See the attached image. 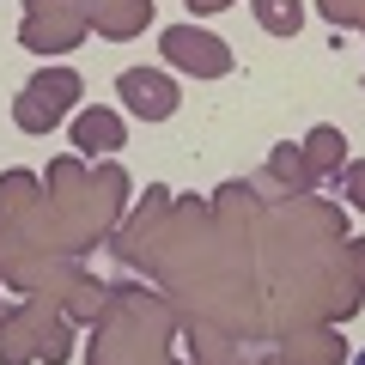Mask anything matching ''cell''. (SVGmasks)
I'll return each mask as SVG.
<instances>
[{
  "label": "cell",
  "instance_id": "cell-3",
  "mask_svg": "<svg viewBox=\"0 0 365 365\" xmlns=\"http://www.w3.org/2000/svg\"><path fill=\"white\" fill-rule=\"evenodd\" d=\"M86 13H25V25H19V43H25L31 55H67L73 43H86Z\"/></svg>",
  "mask_w": 365,
  "mask_h": 365
},
{
  "label": "cell",
  "instance_id": "cell-16",
  "mask_svg": "<svg viewBox=\"0 0 365 365\" xmlns=\"http://www.w3.org/2000/svg\"><path fill=\"white\" fill-rule=\"evenodd\" d=\"M67 6H73V0H25V13H67ZM79 13V6H73Z\"/></svg>",
  "mask_w": 365,
  "mask_h": 365
},
{
  "label": "cell",
  "instance_id": "cell-9",
  "mask_svg": "<svg viewBox=\"0 0 365 365\" xmlns=\"http://www.w3.org/2000/svg\"><path fill=\"white\" fill-rule=\"evenodd\" d=\"M61 116H67V110L55 104V98H49L43 86H25V91L13 98V122H19L25 134H49V128H55Z\"/></svg>",
  "mask_w": 365,
  "mask_h": 365
},
{
  "label": "cell",
  "instance_id": "cell-14",
  "mask_svg": "<svg viewBox=\"0 0 365 365\" xmlns=\"http://www.w3.org/2000/svg\"><path fill=\"white\" fill-rule=\"evenodd\" d=\"M341 182H347V207L365 213V158H347L341 165Z\"/></svg>",
  "mask_w": 365,
  "mask_h": 365
},
{
  "label": "cell",
  "instance_id": "cell-12",
  "mask_svg": "<svg viewBox=\"0 0 365 365\" xmlns=\"http://www.w3.org/2000/svg\"><path fill=\"white\" fill-rule=\"evenodd\" d=\"M67 353H73V323H67L61 311H49V323H43V347H37V359H43V365H67Z\"/></svg>",
  "mask_w": 365,
  "mask_h": 365
},
{
  "label": "cell",
  "instance_id": "cell-20",
  "mask_svg": "<svg viewBox=\"0 0 365 365\" xmlns=\"http://www.w3.org/2000/svg\"><path fill=\"white\" fill-rule=\"evenodd\" d=\"M353 365H365V353H353Z\"/></svg>",
  "mask_w": 365,
  "mask_h": 365
},
{
  "label": "cell",
  "instance_id": "cell-22",
  "mask_svg": "<svg viewBox=\"0 0 365 365\" xmlns=\"http://www.w3.org/2000/svg\"><path fill=\"white\" fill-rule=\"evenodd\" d=\"M0 317H6V311H0Z\"/></svg>",
  "mask_w": 365,
  "mask_h": 365
},
{
  "label": "cell",
  "instance_id": "cell-8",
  "mask_svg": "<svg viewBox=\"0 0 365 365\" xmlns=\"http://www.w3.org/2000/svg\"><path fill=\"white\" fill-rule=\"evenodd\" d=\"M304 165H311V182H335L341 177V165H347V134L335 128V122H323V128H311L304 134Z\"/></svg>",
  "mask_w": 365,
  "mask_h": 365
},
{
  "label": "cell",
  "instance_id": "cell-19",
  "mask_svg": "<svg viewBox=\"0 0 365 365\" xmlns=\"http://www.w3.org/2000/svg\"><path fill=\"white\" fill-rule=\"evenodd\" d=\"M256 365H287V359H280V353H262V359Z\"/></svg>",
  "mask_w": 365,
  "mask_h": 365
},
{
  "label": "cell",
  "instance_id": "cell-4",
  "mask_svg": "<svg viewBox=\"0 0 365 365\" xmlns=\"http://www.w3.org/2000/svg\"><path fill=\"white\" fill-rule=\"evenodd\" d=\"M43 323H49V304H37V299L0 317V365H31V359H37Z\"/></svg>",
  "mask_w": 365,
  "mask_h": 365
},
{
  "label": "cell",
  "instance_id": "cell-2",
  "mask_svg": "<svg viewBox=\"0 0 365 365\" xmlns=\"http://www.w3.org/2000/svg\"><path fill=\"white\" fill-rule=\"evenodd\" d=\"M116 91H122V110H134L140 122L177 116V98H182V86L165 73V67H128V73L116 79Z\"/></svg>",
  "mask_w": 365,
  "mask_h": 365
},
{
  "label": "cell",
  "instance_id": "cell-7",
  "mask_svg": "<svg viewBox=\"0 0 365 365\" xmlns=\"http://www.w3.org/2000/svg\"><path fill=\"white\" fill-rule=\"evenodd\" d=\"M280 359L287 365H347V341H341V329H292V335H280Z\"/></svg>",
  "mask_w": 365,
  "mask_h": 365
},
{
  "label": "cell",
  "instance_id": "cell-13",
  "mask_svg": "<svg viewBox=\"0 0 365 365\" xmlns=\"http://www.w3.org/2000/svg\"><path fill=\"white\" fill-rule=\"evenodd\" d=\"M31 86H43V91H49V98H55L61 110H79V91H86V79H79L73 67H49V73H37Z\"/></svg>",
  "mask_w": 365,
  "mask_h": 365
},
{
  "label": "cell",
  "instance_id": "cell-11",
  "mask_svg": "<svg viewBox=\"0 0 365 365\" xmlns=\"http://www.w3.org/2000/svg\"><path fill=\"white\" fill-rule=\"evenodd\" d=\"M268 177L287 182V189H317L311 165H304V146H274V153H268Z\"/></svg>",
  "mask_w": 365,
  "mask_h": 365
},
{
  "label": "cell",
  "instance_id": "cell-18",
  "mask_svg": "<svg viewBox=\"0 0 365 365\" xmlns=\"http://www.w3.org/2000/svg\"><path fill=\"white\" fill-rule=\"evenodd\" d=\"M232 0H189V13H225Z\"/></svg>",
  "mask_w": 365,
  "mask_h": 365
},
{
  "label": "cell",
  "instance_id": "cell-17",
  "mask_svg": "<svg viewBox=\"0 0 365 365\" xmlns=\"http://www.w3.org/2000/svg\"><path fill=\"white\" fill-rule=\"evenodd\" d=\"M201 365H237V353H220V347L207 341V353H201Z\"/></svg>",
  "mask_w": 365,
  "mask_h": 365
},
{
  "label": "cell",
  "instance_id": "cell-6",
  "mask_svg": "<svg viewBox=\"0 0 365 365\" xmlns=\"http://www.w3.org/2000/svg\"><path fill=\"white\" fill-rule=\"evenodd\" d=\"M86 25L98 37L122 43V37H140L153 25V0H86Z\"/></svg>",
  "mask_w": 365,
  "mask_h": 365
},
{
  "label": "cell",
  "instance_id": "cell-15",
  "mask_svg": "<svg viewBox=\"0 0 365 365\" xmlns=\"http://www.w3.org/2000/svg\"><path fill=\"white\" fill-rule=\"evenodd\" d=\"M347 268H353V287L365 292V237H347Z\"/></svg>",
  "mask_w": 365,
  "mask_h": 365
},
{
  "label": "cell",
  "instance_id": "cell-1",
  "mask_svg": "<svg viewBox=\"0 0 365 365\" xmlns=\"http://www.w3.org/2000/svg\"><path fill=\"white\" fill-rule=\"evenodd\" d=\"M158 49H165V61L182 67L189 79H225L232 73L225 37H213V31H201V25H170L165 37H158Z\"/></svg>",
  "mask_w": 365,
  "mask_h": 365
},
{
  "label": "cell",
  "instance_id": "cell-5",
  "mask_svg": "<svg viewBox=\"0 0 365 365\" xmlns=\"http://www.w3.org/2000/svg\"><path fill=\"white\" fill-rule=\"evenodd\" d=\"M122 140H128V122H122V110H104V104H79L73 110V146L86 158H110L122 153Z\"/></svg>",
  "mask_w": 365,
  "mask_h": 365
},
{
  "label": "cell",
  "instance_id": "cell-10",
  "mask_svg": "<svg viewBox=\"0 0 365 365\" xmlns=\"http://www.w3.org/2000/svg\"><path fill=\"white\" fill-rule=\"evenodd\" d=\"M256 25L268 37H299L304 31V0H256Z\"/></svg>",
  "mask_w": 365,
  "mask_h": 365
},
{
  "label": "cell",
  "instance_id": "cell-21",
  "mask_svg": "<svg viewBox=\"0 0 365 365\" xmlns=\"http://www.w3.org/2000/svg\"><path fill=\"white\" fill-rule=\"evenodd\" d=\"M0 274H6V268H0Z\"/></svg>",
  "mask_w": 365,
  "mask_h": 365
}]
</instances>
